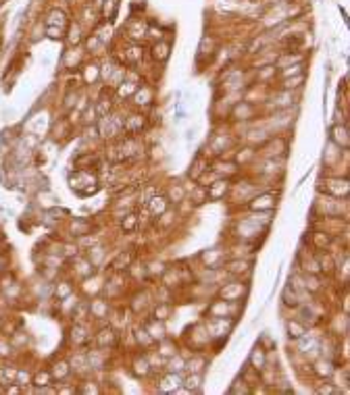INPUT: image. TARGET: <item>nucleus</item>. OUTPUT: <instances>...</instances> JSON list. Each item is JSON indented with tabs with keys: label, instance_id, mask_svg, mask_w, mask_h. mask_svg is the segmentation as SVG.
I'll use <instances>...</instances> for the list:
<instances>
[{
	"label": "nucleus",
	"instance_id": "nucleus-1",
	"mask_svg": "<svg viewBox=\"0 0 350 395\" xmlns=\"http://www.w3.org/2000/svg\"><path fill=\"white\" fill-rule=\"evenodd\" d=\"M46 25H48V27H61V29H67L69 19L65 17V13H63V11L52 9V11L48 13V17H46Z\"/></svg>",
	"mask_w": 350,
	"mask_h": 395
},
{
	"label": "nucleus",
	"instance_id": "nucleus-2",
	"mask_svg": "<svg viewBox=\"0 0 350 395\" xmlns=\"http://www.w3.org/2000/svg\"><path fill=\"white\" fill-rule=\"evenodd\" d=\"M150 52H152V58H155V60H167L169 54H171V46H169V42L159 40V42L152 44V50Z\"/></svg>",
	"mask_w": 350,
	"mask_h": 395
},
{
	"label": "nucleus",
	"instance_id": "nucleus-3",
	"mask_svg": "<svg viewBox=\"0 0 350 395\" xmlns=\"http://www.w3.org/2000/svg\"><path fill=\"white\" fill-rule=\"evenodd\" d=\"M100 7H102V15H104L106 21L115 19V15H117V0H102Z\"/></svg>",
	"mask_w": 350,
	"mask_h": 395
},
{
	"label": "nucleus",
	"instance_id": "nucleus-4",
	"mask_svg": "<svg viewBox=\"0 0 350 395\" xmlns=\"http://www.w3.org/2000/svg\"><path fill=\"white\" fill-rule=\"evenodd\" d=\"M69 44L71 46H77V44H81L83 36H81V27L79 25H69Z\"/></svg>",
	"mask_w": 350,
	"mask_h": 395
},
{
	"label": "nucleus",
	"instance_id": "nucleus-5",
	"mask_svg": "<svg viewBox=\"0 0 350 395\" xmlns=\"http://www.w3.org/2000/svg\"><path fill=\"white\" fill-rule=\"evenodd\" d=\"M46 34H48V38H52V40H61V38L65 36V29H61V27H48V25H46Z\"/></svg>",
	"mask_w": 350,
	"mask_h": 395
}]
</instances>
